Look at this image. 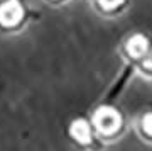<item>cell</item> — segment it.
<instances>
[{"label":"cell","mask_w":152,"mask_h":151,"mask_svg":"<svg viewBox=\"0 0 152 151\" xmlns=\"http://www.w3.org/2000/svg\"><path fill=\"white\" fill-rule=\"evenodd\" d=\"M152 51V44L149 41L145 34H140V33H135L129 36L125 39L124 46H122V53L127 59H130L134 63H139L144 56Z\"/></svg>","instance_id":"obj_4"},{"label":"cell","mask_w":152,"mask_h":151,"mask_svg":"<svg viewBox=\"0 0 152 151\" xmlns=\"http://www.w3.org/2000/svg\"><path fill=\"white\" fill-rule=\"evenodd\" d=\"M46 4H49V5H54V7H58V5H64V4H68L69 0H44Z\"/></svg>","instance_id":"obj_8"},{"label":"cell","mask_w":152,"mask_h":151,"mask_svg":"<svg viewBox=\"0 0 152 151\" xmlns=\"http://www.w3.org/2000/svg\"><path fill=\"white\" fill-rule=\"evenodd\" d=\"M90 2L93 9L107 19L122 16L130 5V0H90Z\"/></svg>","instance_id":"obj_5"},{"label":"cell","mask_w":152,"mask_h":151,"mask_svg":"<svg viewBox=\"0 0 152 151\" xmlns=\"http://www.w3.org/2000/svg\"><path fill=\"white\" fill-rule=\"evenodd\" d=\"M93 127L96 131V134L107 143V141L118 139L125 129V119L117 107L113 105H102L91 114Z\"/></svg>","instance_id":"obj_1"},{"label":"cell","mask_w":152,"mask_h":151,"mask_svg":"<svg viewBox=\"0 0 152 151\" xmlns=\"http://www.w3.org/2000/svg\"><path fill=\"white\" fill-rule=\"evenodd\" d=\"M29 21L27 7L22 0L0 2V34H17Z\"/></svg>","instance_id":"obj_2"},{"label":"cell","mask_w":152,"mask_h":151,"mask_svg":"<svg viewBox=\"0 0 152 151\" xmlns=\"http://www.w3.org/2000/svg\"><path fill=\"white\" fill-rule=\"evenodd\" d=\"M135 65H137L139 73H140L144 78L152 80V51L147 54V56H144V58H142L139 63H135Z\"/></svg>","instance_id":"obj_7"},{"label":"cell","mask_w":152,"mask_h":151,"mask_svg":"<svg viewBox=\"0 0 152 151\" xmlns=\"http://www.w3.org/2000/svg\"><path fill=\"white\" fill-rule=\"evenodd\" d=\"M135 129L142 141L152 144V110H145L140 117L137 119Z\"/></svg>","instance_id":"obj_6"},{"label":"cell","mask_w":152,"mask_h":151,"mask_svg":"<svg viewBox=\"0 0 152 151\" xmlns=\"http://www.w3.org/2000/svg\"><path fill=\"white\" fill-rule=\"evenodd\" d=\"M68 138L75 146L86 151H100L105 148V141L96 134L91 121L85 117L75 119L68 127Z\"/></svg>","instance_id":"obj_3"}]
</instances>
